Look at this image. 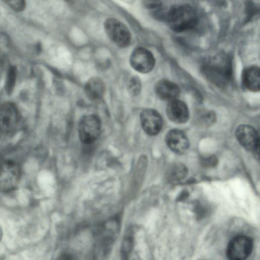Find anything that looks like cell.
I'll return each instance as SVG.
<instances>
[{
	"instance_id": "6da1fadb",
	"label": "cell",
	"mask_w": 260,
	"mask_h": 260,
	"mask_svg": "<svg viewBox=\"0 0 260 260\" xmlns=\"http://www.w3.org/2000/svg\"><path fill=\"white\" fill-rule=\"evenodd\" d=\"M232 59L225 54H219L208 60L203 66L205 77L219 87L226 86L232 76Z\"/></svg>"
},
{
	"instance_id": "7a4b0ae2",
	"label": "cell",
	"mask_w": 260,
	"mask_h": 260,
	"mask_svg": "<svg viewBox=\"0 0 260 260\" xmlns=\"http://www.w3.org/2000/svg\"><path fill=\"white\" fill-rule=\"evenodd\" d=\"M166 20L174 31L181 32L193 28L197 24V16L190 5H178L168 10Z\"/></svg>"
},
{
	"instance_id": "3957f363",
	"label": "cell",
	"mask_w": 260,
	"mask_h": 260,
	"mask_svg": "<svg viewBox=\"0 0 260 260\" xmlns=\"http://www.w3.org/2000/svg\"><path fill=\"white\" fill-rule=\"evenodd\" d=\"M252 239L245 235L234 237L229 242L226 250L228 260H246L252 251Z\"/></svg>"
},
{
	"instance_id": "277c9868",
	"label": "cell",
	"mask_w": 260,
	"mask_h": 260,
	"mask_svg": "<svg viewBox=\"0 0 260 260\" xmlns=\"http://www.w3.org/2000/svg\"><path fill=\"white\" fill-rule=\"evenodd\" d=\"M101 121L94 114L83 116L79 122L78 133L80 141L85 144L93 143L100 136Z\"/></svg>"
},
{
	"instance_id": "5b68a950",
	"label": "cell",
	"mask_w": 260,
	"mask_h": 260,
	"mask_svg": "<svg viewBox=\"0 0 260 260\" xmlns=\"http://www.w3.org/2000/svg\"><path fill=\"white\" fill-rule=\"evenodd\" d=\"M104 29L110 40L120 47L128 46L131 40V32L121 21L115 18H108L104 23Z\"/></svg>"
},
{
	"instance_id": "8992f818",
	"label": "cell",
	"mask_w": 260,
	"mask_h": 260,
	"mask_svg": "<svg viewBox=\"0 0 260 260\" xmlns=\"http://www.w3.org/2000/svg\"><path fill=\"white\" fill-rule=\"evenodd\" d=\"M19 165L12 160L2 162L0 166V191L7 192L16 188L20 178Z\"/></svg>"
},
{
	"instance_id": "52a82bcc",
	"label": "cell",
	"mask_w": 260,
	"mask_h": 260,
	"mask_svg": "<svg viewBox=\"0 0 260 260\" xmlns=\"http://www.w3.org/2000/svg\"><path fill=\"white\" fill-rule=\"evenodd\" d=\"M20 115L16 106L6 102L0 105V133L10 135L18 126Z\"/></svg>"
},
{
	"instance_id": "ba28073f",
	"label": "cell",
	"mask_w": 260,
	"mask_h": 260,
	"mask_svg": "<svg viewBox=\"0 0 260 260\" xmlns=\"http://www.w3.org/2000/svg\"><path fill=\"white\" fill-rule=\"evenodd\" d=\"M116 222L112 221L105 224L99 232V239L95 247L97 258H103L110 252L117 234Z\"/></svg>"
},
{
	"instance_id": "9c48e42d",
	"label": "cell",
	"mask_w": 260,
	"mask_h": 260,
	"mask_svg": "<svg viewBox=\"0 0 260 260\" xmlns=\"http://www.w3.org/2000/svg\"><path fill=\"white\" fill-rule=\"evenodd\" d=\"M235 135L239 143L245 149L258 156L259 135L253 127L247 124L240 125L237 128Z\"/></svg>"
},
{
	"instance_id": "30bf717a",
	"label": "cell",
	"mask_w": 260,
	"mask_h": 260,
	"mask_svg": "<svg viewBox=\"0 0 260 260\" xmlns=\"http://www.w3.org/2000/svg\"><path fill=\"white\" fill-rule=\"evenodd\" d=\"M132 67L141 73H148L154 68L155 59L153 54L149 50L143 47L135 48L129 58Z\"/></svg>"
},
{
	"instance_id": "8fae6325",
	"label": "cell",
	"mask_w": 260,
	"mask_h": 260,
	"mask_svg": "<svg viewBox=\"0 0 260 260\" xmlns=\"http://www.w3.org/2000/svg\"><path fill=\"white\" fill-rule=\"evenodd\" d=\"M140 121L144 131L150 136L156 135L162 128V118L159 113L153 109L143 110L140 114Z\"/></svg>"
},
{
	"instance_id": "7c38bea8",
	"label": "cell",
	"mask_w": 260,
	"mask_h": 260,
	"mask_svg": "<svg viewBox=\"0 0 260 260\" xmlns=\"http://www.w3.org/2000/svg\"><path fill=\"white\" fill-rule=\"evenodd\" d=\"M165 141L172 151L179 154L186 152L189 147L187 137L183 132L178 129L169 131L166 134Z\"/></svg>"
},
{
	"instance_id": "4fadbf2b",
	"label": "cell",
	"mask_w": 260,
	"mask_h": 260,
	"mask_svg": "<svg viewBox=\"0 0 260 260\" xmlns=\"http://www.w3.org/2000/svg\"><path fill=\"white\" fill-rule=\"evenodd\" d=\"M166 113L169 118L176 123L186 122L189 116V110L186 104L178 99L169 102Z\"/></svg>"
},
{
	"instance_id": "5bb4252c",
	"label": "cell",
	"mask_w": 260,
	"mask_h": 260,
	"mask_svg": "<svg viewBox=\"0 0 260 260\" xmlns=\"http://www.w3.org/2000/svg\"><path fill=\"white\" fill-rule=\"evenodd\" d=\"M155 92L160 100L170 102L177 99L180 90L174 82L167 79H161L155 84Z\"/></svg>"
},
{
	"instance_id": "9a60e30c",
	"label": "cell",
	"mask_w": 260,
	"mask_h": 260,
	"mask_svg": "<svg viewBox=\"0 0 260 260\" xmlns=\"http://www.w3.org/2000/svg\"><path fill=\"white\" fill-rule=\"evenodd\" d=\"M242 82L244 87L252 92L259 90V68L256 66H251L245 68L242 74Z\"/></svg>"
},
{
	"instance_id": "2e32d148",
	"label": "cell",
	"mask_w": 260,
	"mask_h": 260,
	"mask_svg": "<svg viewBox=\"0 0 260 260\" xmlns=\"http://www.w3.org/2000/svg\"><path fill=\"white\" fill-rule=\"evenodd\" d=\"M105 86L98 77L91 78L85 85V92L87 97L92 101L102 99L105 93Z\"/></svg>"
},
{
	"instance_id": "e0dca14e",
	"label": "cell",
	"mask_w": 260,
	"mask_h": 260,
	"mask_svg": "<svg viewBox=\"0 0 260 260\" xmlns=\"http://www.w3.org/2000/svg\"><path fill=\"white\" fill-rule=\"evenodd\" d=\"M187 174V169L183 164L178 162L172 165L168 170L167 177L171 182H177L183 179Z\"/></svg>"
},
{
	"instance_id": "ac0fdd59",
	"label": "cell",
	"mask_w": 260,
	"mask_h": 260,
	"mask_svg": "<svg viewBox=\"0 0 260 260\" xmlns=\"http://www.w3.org/2000/svg\"><path fill=\"white\" fill-rule=\"evenodd\" d=\"M134 242L132 230H128L125 234L121 247L122 260H129Z\"/></svg>"
},
{
	"instance_id": "d6986e66",
	"label": "cell",
	"mask_w": 260,
	"mask_h": 260,
	"mask_svg": "<svg viewBox=\"0 0 260 260\" xmlns=\"http://www.w3.org/2000/svg\"><path fill=\"white\" fill-rule=\"evenodd\" d=\"M16 70L13 67H10L8 71L5 88L8 93L12 92L16 83Z\"/></svg>"
},
{
	"instance_id": "ffe728a7",
	"label": "cell",
	"mask_w": 260,
	"mask_h": 260,
	"mask_svg": "<svg viewBox=\"0 0 260 260\" xmlns=\"http://www.w3.org/2000/svg\"><path fill=\"white\" fill-rule=\"evenodd\" d=\"M141 90V82L137 76H132L129 80L128 83V90L132 95H138Z\"/></svg>"
},
{
	"instance_id": "44dd1931",
	"label": "cell",
	"mask_w": 260,
	"mask_h": 260,
	"mask_svg": "<svg viewBox=\"0 0 260 260\" xmlns=\"http://www.w3.org/2000/svg\"><path fill=\"white\" fill-rule=\"evenodd\" d=\"M215 120V115L211 111L202 113L199 117V123L202 125L207 126L213 123Z\"/></svg>"
},
{
	"instance_id": "7402d4cb",
	"label": "cell",
	"mask_w": 260,
	"mask_h": 260,
	"mask_svg": "<svg viewBox=\"0 0 260 260\" xmlns=\"http://www.w3.org/2000/svg\"><path fill=\"white\" fill-rule=\"evenodd\" d=\"M218 162V159L214 155L204 156L201 158V164L205 167L212 168L216 166Z\"/></svg>"
},
{
	"instance_id": "603a6c76",
	"label": "cell",
	"mask_w": 260,
	"mask_h": 260,
	"mask_svg": "<svg viewBox=\"0 0 260 260\" xmlns=\"http://www.w3.org/2000/svg\"><path fill=\"white\" fill-rule=\"evenodd\" d=\"M206 205L200 202L194 205V211L199 217H203L208 213L209 209Z\"/></svg>"
},
{
	"instance_id": "cb8c5ba5",
	"label": "cell",
	"mask_w": 260,
	"mask_h": 260,
	"mask_svg": "<svg viewBox=\"0 0 260 260\" xmlns=\"http://www.w3.org/2000/svg\"><path fill=\"white\" fill-rule=\"evenodd\" d=\"M5 2L7 3L8 5L17 12L23 11L26 6L25 2L24 1H8Z\"/></svg>"
},
{
	"instance_id": "d4e9b609",
	"label": "cell",
	"mask_w": 260,
	"mask_h": 260,
	"mask_svg": "<svg viewBox=\"0 0 260 260\" xmlns=\"http://www.w3.org/2000/svg\"><path fill=\"white\" fill-rule=\"evenodd\" d=\"M56 260H72V257L68 254H62Z\"/></svg>"
},
{
	"instance_id": "484cf974",
	"label": "cell",
	"mask_w": 260,
	"mask_h": 260,
	"mask_svg": "<svg viewBox=\"0 0 260 260\" xmlns=\"http://www.w3.org/2000/svg\"><path fill=\"white\" fill-rule=\"evenodd\" d=\"M2 237V231H1V230L0 229V240L1 239Z\"/></svg>"
}]
</instances>
